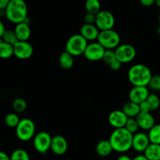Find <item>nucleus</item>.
I'll return each mask as SVG.
<instances>
[{"label":"nucleus","mask_w":160,"mask_h":160,"mask_svg":"<svg viewBox=\"0 0 160 160\" xmlns=\"http://www.w3.org/2000/svg\"><path fill=\"white\" fill-rule=\"evenodd\" d=\"M134 134L125 128L115 129L109 137V142L112 145L113 151L120 153L126 152L132 148Z\"/></svg>","instance_id":"obj_1"},{"label":"nucleus","mask_w":160,"mask_h":160,"mask_svg":"<svg viewBox=\"0 0 160 160\" xmlns=\"http://www.w3.org/2000/svg\"><path fill=\"white\" fill-rule=\"evenodd\" d=\"M128 80L134 86H147L152 78L151 70L142 63H137L130 67L128 73Z\"/></svg>","instance_id":"obj_2"},{"label":"nucleus","mask_w":160,"mask_h":160,"mask_svg":"<svg viewBox=\"0 0 160 160\" xmlns=\"http://www.w3.org/2000/svg\"><path fill=\"white\" fill-rule=\"evenodd\" d=\"M6 17L12 23H20L28 18V6L23 0H10L6 9Z\"/></svg>","instance_id":"obj_3"},{"label":"nucleus","mask_w":160,"mask_h":160,"mask_svg":"<svg viewBox=\"0 0 160 160\" xmlns=\"http://www.w3.org/2000/svg\"><path fill=\"white\" fill-rule=\"evenodd\" d=\"M88 41L81 34H76L70 36L67 40L65 46V51L73 56H78L84 54L87 48Z\"/></svg>","instance_id":"obj_4"},{"label":"nucleus","mask_w":160,"mask_h":160,"mask_svg":"<svg viewBox=\"0 0 160 160\" xmlns=\"http://www.w3.org/2000/svg\"><path fill=\"white\" fill-rule=\"evenodd\" d=\"M97 40L106 49H116L120 45V34L113 29L100 31Z\"/></svg>","instance_id":"obj_5"},{"label":"nucleus","mask_w":160,"mask_h":160,"mask_svg":"<svg viewBox=\"0 0 160 160\" xmlns=\"http://www.w3.org/2000/svg\"><path fill=\"white\" fill-rule=\"evenodd\" d=\"M35 133V124L29 118L21 119L16 128V134L22 142H28L34 138Z\"/></svg>","instance_id":"obj_6"},{"label":"nucleus","mask_w":160,"mask_h":160,"mask_svg":"<svg viewBox=\"0 0 160 160\" xmlns=\"http://www.w3.org/2000/svg\"><path fill=\"white\" fill-rule=\"evenodd\" d=\"M52 137L47 131H40L35 134L33 144L36 151L42 154H45L51 148Z\"/></svg>","instance_id":"obj_7"},{"label":"nucleus","mask_w":160,"mask_h":160,"mask_svg":"<svg viewBox=\"0 0 160 160\" xmlns=\"http://www.w3.org/2000/svg\"><path fill=\"white\" fill-rule=\"evenodd\" d=\"M116 56L121 63H127L135 58L136 49L130 44H120L115 49Z\"/></svg>","instance_id":"obj_8"},{"label":"nucleus","mask_w":160,"mask_h":160,"mask_svg":"<svg viewBox=\"0 0 160 160\" xmlns=\"http://www.w3.org/2000/svg\"><path fill=\"white\" fill-rule=\"evenodd\" d=\"M115 24L113 14L108 10H101L96 14L95 25L100 31L112 29Z\"/></svg>","instance_id":"obj_9"},{"label":"nucleus","mask_w":160,"mask_h":160,"mask_svg":"<svg viewBox=\"0 0 160 160\" xmlns=\"http://www.w3.org/2000/svg\"><path fill=\"white\" fill-rule=\"evenodd\" d=\"M106 50V48L98 42H91L88 45L84 56L88 60L98 61L102 59Z\"/></svg>","instance_id":"obj_10"},{"label":"nucleus","mask_w":160,"mask_h":160,"mask_svg":"<svg viewBox=\"0 0 160 160\" xmlns=\"http://www.w3.org/2000/svg\"><path fill=\"white\" fill-rule=\"evenodd\" d=\"M34 52L32 45L28 41H19L14 45V56L20 59H27L31 57Z\"/></svg>","instance_id":"obj_11"},{"label":"nucleus","mask_w":160,"mask_h":160,"mask_svg":"<svg viewBox=\"0 0 160 160\" xmlns=\"http://www.w3.org/2000/svg\"><path fill=\"white\" fill-rule=\"evenodd\" d=\"M149 94L147 86H134L129 92V99L133 102L141 104L146 101Z\"/></svg>","instance_id":"obj_12"},{"label":"nucleus","mask_w":160,"mask_h":160,"mask_svg":"<svg viewBox=\"0 0 160 160\" xmlns=\"http://www.w3.org/2000/svg\"><path fill=\"white\" fill-rule=\"evenodd\" d=\"M128 119L129 117L123 112V111L119 110V109L112 111L108 117L109 124L113 127L115 129L125 128Z\"/></svg>","instance_id":"obj_13"},{"label":"nucleus","mask_w":160,"mask_h":160,"mask_svg":"<svg viewBox=\"0 0 160 160\" xmlns=\"http://www.w3.org/2000/svg\"><path fill=\"white\" fill-rule=\"evenodd\" d=\"M151 144L149 138L144 132H138L133 137L132 148L138 152H145L148 145Z\"/></svg>","instance_id":"obj_14"},{"label":"nucleus","mask_w":160,"mask_h":160,"mask_svg":"<svg viewBox=\"0 0 160 160\" xmlns=\"http://www.w3.org/2000/svg\"><path fill=\"white\" fill-rule=\"evenodd\" d=\"M68 149V143L63 136L56 135L52 137L51 145V150L54 154L62 156L65 154Z\"/></svg>","instance_id":"obj_15"},{"label":"nucleus","mask_w":160,"mask_h":160,"mask_svg":"<svg viewBox=\"0 0 160 160\" xmlns=\"http://www.w3.org/2000/svg\"><path fill=\"white\" fill-rule=\"evenodd\" d=\"M139 128L145 131H149L156 125L155 118L150 112H140L136 117Z\"/></svg>","instance_id":"obj_16"},{"label":"nucleus","mask_w":160,"mask_h":160,"mask_svg":"<svg viewBox=\"0 0 160 160\" xmlns=\"http://www.w3.org/2000/svg\"><path fill=\"white\" fill-rule=\"evenodd\" d=\"M99 33V29L95 24L84 23L80 29V34L87 41H94L98 39Z\"/></svg>","instance_id":"obj_17"},{"label":"nucleus","mask_w":160,"mask_h":160,"mask_svg":"<svg viewBox=\"0 0 160 160\" xmlns=\"http://www.w3.org/2000/svg\"><path fill=\"white\" fill-rule=\"evenodd\" d=\"M14 31L19 41H28L31 37V28H30V25L25 22L17 23L14 28Z\"/></svg>","instance_id":"obj_18"},{"label":"nucleus","mask_w":160,"mask_h":160,"mask_svg":"<svg viewBox=\"0 0 160 160\" xmlns=\"http://www.w3.org/2000/svg\"><path fill=\"white\" fill-rule=\"evenodd\" d=\"M112 151H113V148L109 140L100 141L95 146V152L98 156L102 157H106L109 156Z\"/></svg>","instance_id":"obj_19"},{"label":"nucleus","mask_w":160,"mask_h":160,"mask_svg":"<svg viewBox=\"0 0 160 160\" xmlns=\"http://www.w3.org/2000/svg\"><path fill=\"white\" fill-rule=\"evenodd\" d=\"M122 110L129 118H134V117L136 118L138 115L141 112L139 104H137V103L133 102L131 101L123 105Z\"/></svg>","instance_id":"obj_20"},{"label":"nucleus","mask_w":160,"mask_h":160,"mask_svg":"<svg viewBox=\"0 0 160 160\" xmlns=\"http://www.w3.org/2000/svg\"><path fill=\"white\" fill-rule=\"evenodd\" d=\"M59 63L62 69L69 70L72 68L74 63L73 56L67 52L64 51L60 54L59 58Z\"/></svg>","instance_id":"obj_21"},{"label":"nucleus","mask_w":160,"mask_h":160,"mask_svg":"<svg viewBox=\"0 0 160 160\" xmlns=\"http://www.w3.org/2000/svg\"><path fill=\"white\" fill-rule=\"evenodd\" d=\"M148 160H160V145L150 144L144 152Z\"/></svg>","instance_id":"obj_22"},{"label":"nucleus","mask_w":160,"mask_h":160,"mask_svg":"<svg viewBox=\"0 0 160 160\" xmlns=\"http://www.w3.org/2000/svg\"><path fill=\"white\" fill-rule=\"evenodd\" d=\"M14 55V46L0 40V57L2 59H9Z\"/></svg>","instance_id":"obj_23"},{"label":"nucleus","mask_w":160,"mask_h":160,"mask_svg":"<svg viewBox=\"0 0 160 160\" xmlns=\"http://www.w3.org/2000/svg\"><path fill=\"white\" fill-rule=\"evenodd\" d=\"M1 40L6 42V43L12 45L13 46L19 42V39L16 34L15 31L11 29H6L4 34L1 36Z\"/></svg>","instance_id":"obj_24"},{"label":"nucleus","mask_w":160,"mask_h":160,"mask_svg":"<svg viewBox=\"0 0 160 160\" xmlns=\"http://www.w3.org/2000/svg\"><path fill=\"white\" fill-rule=\"evenodd\" d=\"M5 123L7 125L9 128H17L18 126L19 123L20 122L21 119L20 118L18 115L15 112H9L7 115L5 117Z\"/></svg>","instance_id":"obj_25"},{"label":"nucleus","mask_w":160,"mask_h":160,"mask_svg":"<svg viewBox=\"0 0 160 160\" xmlns=\"http://www.w3.org/2000/svg\"><path fill=\"white\" fill-rule=\"evenodd\" d=\"M85 9L88 12L96 15L101 11V3L98 0H88L85 2Z\"/></svg>","instance_id":"obj_26"},{"label":"nucleus","mask_w":160,"mask_h":160,"mask_svg":"<svg viewBox=\"0 0 160 160\" xmlns=\"http://www.w3.org/2000/svg\"><path fill=\"white\" fill-rule=\"evenodd\" d=\"M148 135L152 144L160 145V124H156L149 130Z\"/></svg>","instance_id":"obj_27"},{"label":"nucleus","mask_w":160,"mask_h":160,"mask_svg":"<svg viewBox=\"0 0 160 160\" xmlns=\"http://www.w3.org/2000/svg\"><path fill=\"white\" fill-rule=\"evenodd\" d=\"M11 160H30L29 154L23 148L15 149L10 155Z\"/></svg>","instance_id":"obj_28"},{"label":"nucleus","mask_w":160,"mask_h":160,"mask_svg":"<svg viewBox=\"0 0 160 160\" xmlns=\"http://www.w3.org/2000/svg\"><path fill=\"white\" fill-rule=\"evenodd\" d=\"M12 108L17 112H23L27 109V102L23 98H17L12 102Z\"/></svg>","instance_id":"obj_29"},{"label":"nucleus","mask_w":160,"mask_h":160,"mask_svg":"<svg viewBox=\"0 0 160 160\" xmlns=\"http://www.w3.org/2000/svg\"><path fill=\"white\" fill-rule=\"evenodd\" d=\"M102 60L109 66H110L111 64H112L116 61L118 60L117 56H116L115 50L106 49V52H105L104 56H103Z\"/></svg>","instance_id":"obj_30"},{"label":"nucleus","mask_w":160,"mask_h":160,"mask_svg":"<svg viewBox=\"0 0 160 160\" xmlns=\"http://www.w3.org/2000/svg\"><path fill=\"white\" fill-rule=\"evenodd\" d=\"M125 128L132 134H137L140 128H139V125L136 118H129L126 126H125Z\"/></svg>","instance_id":"obj_31"},{"label":"nucleus","mask_w":160,"mask_h":160,"mask_svg":"<svg viewBox=\"0 0 160 160\" xmlns=\"http://www.w3.org/2000/svg\"><path fill=\"white\" fill-rule=\"evenodd\" d=\"M146 101L150 105V107H151L152 110H156V109H159L160 106V99L157 95H156L154 93L149 94Z\"/></svg>","instance_id":"obj_32"},{"label":"nucleus","mask_w":160,"mask_h":160,"mask_svg":"<svg viewBox=\"0 0 160 160\" xmlns=\"http://www.w3.org/2000/svg\"><path fill=\"white\" fill-rule=\"evenodd\" d=\"M148 87L154 91H160V75H154L150 81Z\"/></svg>","instance_id":"obj_33"},{"label":"nucleus","mask_w":160,"mask_h":160,"mask_svg":"<svg viewBox=\"0 0 160 160\" xmlns=\"http://www.w3.org/2000/svg\"><path fill=\"white\" fill-rule=\"evenodd\" d=\"M95 20H96V15L90 12H87L84 17V23L88 24H95Z\"/></svg>","instance_id":"obj_34"},{"label":"nucleus","mask_w":160,"mask_h":160,"mask_svg":"<svg viewBox=\"0 0 160 160\" xmlns=\"http://www.w3.org/2000/svg\"><path fill=\"white\" fill-rule=\"evenodd\" d=\"M139 106H140L141 112H150V111H152L150 105L148 104L147 101H145L139 104Z\"/></svg>","instance_id":"obj_35"},{"label":"nucleus","mask_w":160,"mask_h":160,"mask_svg":"<svg viewBox=\"0 0 160 160\" xmlns=\"http://www.w3.org/2000/svg\"><path fill=\"white\" fill-rule=\"evenodd\" d=\"M9 1H10V0H1V1H0V9L6 10L8 5H9Z\"/></svg>","instance_id":"obj_36"},{"label":"nucleus","mask_w":160,"mask_h":160,"mask_svg":"<svg viewBox=\"0 0 160 160\" xmlns=\"http://www.w3.org/2000/svg\"><path fill=\"white\" fill-rule=\"evenodd\" d=\"M141 3L145 6H151L154 3H156L155 0H141Z\"/></svg>","instance_id":"obj_37"},{"label":"nucleus","mask_w":160,"mask_h":160,"mask_svg":"<svg viewBox=\"0 0 160 160\" xmlns=\"http://www.w3.org/2000/svg\"><path fill=\"white\" fill-rule=\"evenodd\" d=\"M0 160H11V159L10 156H8L6 152H0Z\"/></svg>","instance_id":"obj_38"},{"label":"nucleus","mask_w":160,"mask_h":160,"mask_svg":"<svg viewBox=\"0 0 160 160\" xmlns=\"http://www.w3.org/2000/svg\"><path fill=\"white\" fill-rule=\"evenodd\" d=\"M133 160H148L145 155H138L133 159Z\"/></svg>","instance_id":"obj_39"},{"label":"nucleus","mask_w":160,"mask_h":160,"mask_svg":"<svg viewBox=\"0 0 160 160\" xmlns=\"http://www.w3.org/2000/svg\"><path fill=\"white\" fill-rule=\"evenodd\" d=\"M6 31V29L5 28V26H4V23H2V22H0V37H1L2 35L3 34L5 33V31Z\"/></svg>","instance_id":"obj_40"},{"label":"nucleus","mask_w":160,"mask_h":160,"mask_svg":"<svg viewBox=\"0 0 160 160\" xmlns=\"http://www.w3.org/2000/svg\"><path fill=\"white\" fill-rule=\"evenodd\" d=\"M117 160H133V159H131L130 156H127V155H122V156H119Z\"/></svg>","instance_id":"obj_41"},{"label":"nucleus","mask_w":160,"mask_h":160,"mask_svg":"<svg viewBox=\"0 0 160 160\" xmlns=\"http://www.w3.org/2000/svg\"><path fill=\"white\" fill-rule=\"evenodd\" d=\"M156 4L157 5L158 7L160 8V0H156Z\"/></svg>","instance_id":"obj_42"},{"label":"nucleus","mask_w":160,"mask_h":160,"mask_svg":"<svg viewBox=\"0 0 160 160\" xmlns=\"http://www.w3.org/2000/svg\"><path fill=\"white\" fill-rule=\"evenodd\" d=\"M157 33H158V34H159L160 35V25L157 28Z\"/></svg>","instance_id":"obj_43"},{"label":"nucleus","mask_w":160,"mask_h":160,"mask_svg":"<svg viewBox=\"0 0 160 160\" xmlns=\"http://www.w3.org/2000/svg\"><path fill=\"white\" fill-rule=\"evenodd\" d=\"M159 24H160V12L159 14Z\"/></svg>","instance_id":"obj_44"}]
</instances>
